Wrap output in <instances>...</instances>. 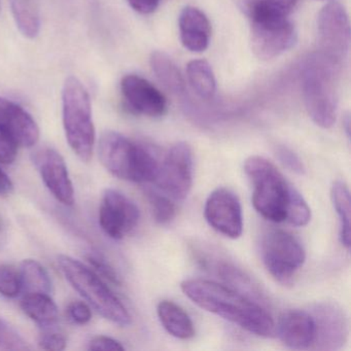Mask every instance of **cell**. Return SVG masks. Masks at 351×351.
<instances>
[{"label": "cell", "instance_id": "cell-1", "mask_svg": "<svg viewBox=\"0 0 351 351\" xmlns=\"http://www.w3.org/2000/svg\"><path fill=\"white\" fill-rule=\"evenodd\" d=\"M182 293L201 309L219 316L242 330L264 338L275 335V322L260 302L206 279H186Z\"/></svg>", "mask_w": 351, "mask_h": 351}, {"label": "cell", "instance_id": "cell-2", "mask_svg": "<svg viewBox=\"0 0 351 351\" xmlns=\"http://www.w3.org/2000/svg\"><path fill=\"white\" fill-rule=\"evenodd\" d=\"M341 65L322 53H312L302 69V91L312 122L324 129L335 124L338 110Z\"/></svg>", "mask_w": 351, "mask_h": 351}, {"label": "cell", "instance_id": "cell-3", "mask_svg": "<svg viewBox=\"0 0 351 351\" xmlns=\"http://www.w3.org/2000/svg\"><path fill=\"white\" fill-rule=\"evenodd\" d=\"M98 155L106 170L127 182H154L159 169L160 163L151 149L114 131L101 135Z\"/></svg>", "mask_w": 351, "mask_h": 351}, {"label": "cell", "instance_id": "cell-4", "mask_svg": "<svg viewBox=\"0 0 351 351\" xmlns=\"http://www.w3.org/2000/svg\"><path fill=\"white\" fill-rule=\"evenodd\" d=\"M244 171L252 186V205L268 221H287V207L295 186H291L274 164L261 156H250Z\"/></svg>", "mask_w": 351, "mask_h": 351}, {"label": "cell", "instance_id": "cell-5", "mask_svg": "<svg viewBox=\"0 0 351 351\" xmlns=\"http://www.w3.org/2000/svg\"><path fill=\"white\" fill-rule=\"evenodd\" d=\"M62 119L69 147L82 161L89 162L95 145V127L89 93L77 77H67L63 85Z\"/></svg>", "mask_w": 351, "mask_h": 351}, {"label": "cell", "instance_id": "cell-6", "mask_svg": "<svg viewBox=\"0 0 351 351\" xmlns=\"http://www.w3.org/2000/svg\"><path fill=\"white\" fill-rule=\"evenodd\" d=\"M58 264L73 289L100 315L121 326L131 324V315L127 308L94 271L69 256H59Z\"/></svg>", "mask_w": 351, "mask_h": 351}, {"label": "cell", "instance_id": "cell-7", "mask_svg": "<svg viewBox=\"0 0 351 351\" xmlns=\"http://www.w3.org/2000/svg\"><path fill=\"white\" fill-rule=\"evenodd\" d=\"M261 256L271 276L281 285H289L306 261L301 242L289 232L271 229L261 240Z\"/></svg>", "mask_w": 351, "mask_h": 351}, {"label": "cell", "instance_id": "cell-8", "mask_svg": "<svg viewBox=\"0 0 351 351\" xmlns=\"http://www.w3.org/2000/svg\"><path fill=\"white\" fill-rule=\"evenodd\" d=\"M317 51L342 63L350 47V24L344 7L330 1L320 10L316 21Z\"/></svg>", "mask_w": 351, "mask_h": 351}, {"label": "cell", "instance_id": "cell-9", "mask_svg": "<svg viewBox=\"0 0 351 351\" xmlns=\"http://www.w3.org/2000/svg\"><path fill=\"white\" fill-rule=\"evenodd\" d=\"M162 193L174 200H184L193 186V152L184 141L176 143L159 164L154 180Z\"/></svg>", "mask_w": 351, "mask_h": 351}, {"label": "cell", "instance_id": "cell-10", "mask_svg": "<svg viewBox=\"0 0 351 351\" xmlns=\"http://www.w3.org/2000/svg\"><path fill=\"white\" fill-rule=\"evenodd\" d=\"M250 47L261 60H271L291 50L297 43L295 25L287 17L250 21Z\"/></svg>", "mask_w": 351, "mask_h": 351}, {"label": "cell", "instance_id": "cell-11", "mask_svg": "<svg viewBox=\"0 0 351 351\" xmlns=\"http://www.w3.org/2000/svg\"><path fill=\"white\" fill-rule=\"evenodd\" d=\"M309 312L315 328L314 347L326 351L342 348L349 334L348 319L342 307L335 302H319L312 305Z\"/></svg>", "mask_w": 351, "mask_h": 351}, {"label": "cell", "instance_id": "cell-12", "mask_svg": "<svg viewBox=\"0 0 351 351\" xmlns=\"http://www.w3.org/2000/svg\"><path fill=\"white\" fill-rule=\"evenodd\" d=\"M204 217L213 230L230 239H237L243 232L241 203L229 189L213 191L204 206Z\"/></svg>", "mask_w": 351, "mask_h": 351}, {"label": "cell", "instance_id": "cell-13", "mask_svg": "<svg viewBox=\"0 0 351 351\" xmlns=\"http://www.w3.org/2000/svg\"><path fill=\"white\" fill-rule=\"evenodd\" d=\"M141 213L128 197L108 189L104 192L99 208V225L106 235L121 240L138 225Z\"/></svg>", "mask_w": 351, "mask_h": 351}, {"label": "cell", "instance_id": "cell-14", "mask_svg": "<svg viewBox=\"0 0 351 351\" xmlns=\"http://www.w3.org/2000/svg\"><path fill=\"white\" fill-rule=\"evenodd\" d=\"M121 91L128 110L149 118H160L167 112L165 96L147 80L128 75L121 82Z\"/></svg>", "mask_w": 351, "mask_h": 351}, {"label": "cell", "instance_id": "cell-15", "mask_svg": "<svg viewBox=\"0 0 351 351\" xmlns=\"http://www.w3.org/2000/svg\"><path fill=\"white\" fill-rule=\"evenodd\" d=\"M34 162L53 196L62 204L71 206L75 203V191L62 156L55 149L44 147L34 154Z\"/></svg>", "mask_w": 351, "mask_h": 351}, {"label": "cell", "instance_id": "cell-16", "mask_svg": "<svg viewBox=\"0 0 351 351\" xmlns=\"http://www.w3.org/2000/svg\"><path fill=\"white\" fill-rule=\"evenodd\" d=\"M0 132L19 147H32L40 141V128L34 119L15 102L0 97Z\"/></svg>", "mask_w": 351, "mask_h": 351}, {"label": "cell", "instance_id": "cell-17", "mask_svg": "<svg viewBox=\"0 0 351 351\" xmlns=\"http://www.w3.org/2000/svg\"><path fill=\"white\" fill-rule=\"evenodd\" d=\"M291 349L303 350L313 345L315 337L313 318L307 310H287L281 314L275 326V334Z\"/></svg>", "mask_w": 351, "mask_h": 351}, {"label": "cell", "instance_id": "cell-18", "mask_svg": "<svg viewBox=\"0 0 351 351\" xmlns=\"http://www.w3.org/2000/svg\"><path fill=\"white\" fill-rule=\"evenodd\" d=\"M180 40L186 50L194 53L204 52L209 46L211 25L207 16L194 7H186L178 19Z\"/></svg>", "mask_w": 351, "mask_h": 351}, {"label": "cell", "instance_id": "cell-19", "mask_svg": "<svg viewBox=\"0 0 351 351\" xmlns=\"http://www.w3.org/2000/svg\"><path fill=\"white\" fill-rule=\"evenodd\" d=\"M158 317L168 334L180 340H189L195 336L192 318L174 302L163 300L158 304Z\"/></svg>", "mask_w": 351, "mask_h": 351}, {"label": "cell", "instance_id": "cell-20", "mask_svg": "<svg viewBox=\"0 0 351 351\" xmlns=\"http://www.w3.org/2000/svg\"><path fill=\"white\" fill-rule=\"evenodd\" d=\"M236 7L250 21L287 17L298 0H233Z\"/></svg>", "mask_w": 351, "mask_h": 351}, {"label": "cell", "instance_id": "cell-21", "mask_svg": "<svg viewBox=\"0 0 351 351\" xmlns=\"http://www.w3.org/2000/svg\"><path fill=\"white\" fill-rule=\"evenodd\" d=\"M21 307L24 313L40 328H53L58 320V307L48 293L25 295Z\"/></svg>", "mask_w": 351, "mask_h": 351}, {"label": "cell", "instance_id": "cell-22", "mask_svg": "<svg viewBox=\"0 0 351 351\" xmlns=\"http://www.w3.org/2000/svg\"><path fill=\"white\" fill-rule=\"evenodd\" d=\"M149 61L156 77L168 91L176 95L184 93L186 85L180 69L166 53L156 51Z\"/></svg>", "mask_w": 351, "mask_h": 351}, {"label": "cell", "instance_id": "cell-23", "mask_svg": "<svg viewBox=\"0 0 351 351\" xmlns=\"http://www.w3.org/2000/svg\"><path fill=\"white\" fill-rule=\"evenodd\" d=\"M186 77L193 91L202 98L211 99L217 91V81L213 67L206 60L198 59L189 62L186 66Z\"/></svg>", "mask_w": 351, "mask_h": 351}, {"label": "cell", "instance_id": "cell-24", "mask_svg": "<svg viewBox=\"0 0 351 351\" xmlns=\"http://www.w3.org/2000/svg\"><path fill=\"white\" fill-rule=\"evenodd\" d=\"M332 206L340 223V241L349 250L350 248V192L342 180H336L330 189Z\"/></svg>", "mask_w": 351, "mask_h": 351}, {"label": "cell", "instance_id": "cell-25", "mask_svg": "<svg viewBox=\"0 0 351 351\" xmlns=\"http://www.w3.org/2000/svg\"><path fill=\"white\" fill-rule=\"evenodd\" d=\"M12 14L22 36L34 40L40 34V18L36 0H11Z\"/></svg>", "mask_w": 351, "mask_h": 351}, {"label": "cell", "instance_id": "cell-26", "mask_svg": "<svg viewBox=\"0 0 351 351\" xmlns=\"http://www.w3.org/2000/svg\"><path fill=\"white\" fill-rule=\"evenodd\" d=\"M22 291L28 293H48L52 291V280L46 269L34 260H25L20 267Z\"/></svg>", "mask_w": 351, "mask_h": 351}, {"label": "cell", "instance_id": "cell-27", "mask_svg": "<svg viewBox=\"0 0 351 351\" xmlns=\"http://www.w3.org/2000/svg\"><path fill=\"white\" fill-rule=\"evenodd\" d=\"M147 201H149V206H151L152 213H153L154 219L160 225H167L173 221L176 217V205L174 204L172 198H170L164 193L158 192L156 190L145 191Z\"/></svg>", "mask_w": 351, "mask_h": 351}, {"label": "cell", "instance_id": "cell-28", "mask_svg": "<svg viewBox=\"0 0 351 351\" xmlns=\"http://www.w3.org/2000/svg\"><path fill=\"white\" fill-rule=\"evenodd\" d=\"M311 219V209L297 189H293L287 207V221L295 227H304Z\"/></svg>", "mask_w": 351, "mask_h": 351}, {"label": "cell", "instance_id": "cell-29", "mask_svg": "<svg viewBox=\"0 0 351 351\" xmlns=\"http://www.w3.org/2000/svg\"><path fill=\"white\" fill-rule=\"evenodd\" d=\"M22 293L21 277L19 270L10 265L0 266V293L13 299Z\"/></svg>", "mask_w": 351, "mask_h": 351}, {"label": "cell", "instance_id": "cell-30", "mask_svg": "<svg viewBox=\"0 0 351 351\" xmlns=\"http://www.w3.org/2000/svg\"><path fill=\"white\" fill-rule=\"evenodd\" d=\"M274 153L278 161L289 171L299 176H304L306 173V167L301 158L287 145H277Z\"/></svg>", "mask_w": 351, "mask_h": 351}, {"label": "cell", "instance_id": "cell-31", "mask_svg": "<svg viewBox=\"0 0 351 351\" xmlns=\"http://www.w3.org/2000/svg\"><path fill=\"white\" fill-rule=\"evenodd\" d=\"M88 262L90 263L92 267L94 268V272L101 276L102 278L108 280V282L112 283L114 285H121V279L119 275L117 274L114 269L110 266V263L106 262L101 256L97 254H90L87 256Z\"/></svg>", "mask_w": 351, "mask_h": 351}, {"label": "cell", "instance_id": "cell-32", "mask_svg": "<svg viewBox=\"0 0 351 351\" xmlns=\"http://www.w3.org/2000/svg\"><path fill=\"white\" fill-rule=\"evenodd\" d=\"M38 345L44 350H64L67 345V339L64 334L56 332L52 330V328H45V332L40 335Z\"/></svg>", "mask_w": 351, "mask_h": 351}, {"label": "cell", "instance_id": "cell-33", "mask_svg": "<svg viewBox=\"0 0 351 351\" xmlns=\"http://www.w3.org/2000/svg\"><path fill=\"white\" fill-rule=\"evenodd\" d=\"M18 143L5 133L0 132V163L10 165L18 156Z\"/></svg>", "mask_w": 351, "mask_h": 351}, {"label": "cell", "instance_id": "cell-34", "mask_svg": "<svg viewBox=\"0 0 351 351\" xmlns=\"http://www.w3.org/2000/svg\"><path fill=\"white\" fill-rule=\"evenodd\" d=\"M69 318L77 324H86L91 320L92 312L87 304L81 301L73 302L67 308Z\"/></svg>", "mask_w": 351, "mask_h": 351}, {"label": "cell", "instance_id": "cell-35", "mask_svg": "<svg viewBox=\"0 0 351 351\" xmlns=\"http://www.w3.org/2000/svg\"><path fill=\"white\" fill-rule=\"evenodd\" d=\"M89 349L93 351H123L125 350V347L110 337L97 336L90 341Z\"/></svg>", "mask_w": 351, "mask_h": 351}, {"label": "cell", "instance_id": "cell-36", "mask_svg": "<svg viewBox=\"0 0 351 351\" xmlns=\"http://www.w3.org/2000/svg\"><path fill=\"white\" fill-rule=\"evenodd\" d=\"M161 0H127L131 8L137 13L149 15L159 7Z\"/></svg>", "mask_w": 351, "mask_h": 351}, {"label": "cell", "instance_id": "cell-37", "mask_svg": "<svg viewBox=\"0 0 351 351\" xmlns=\"http://www.w3.org/2000/svg\"><path fill=\"white\" fill-rule=\"evenodd\" d=\"M14 190V184L11 178L0 169V196H7Z\"/></svg>", "mask_w": 351, "mask_h": 351}, {"label": "cell", "instance_id": "cell-38", "mask_svg": "<svg viewBox=\"0 0 351 351\" xmlns=\"http://www.w3.org/2000/svg\"><path fill=\"white\" fill-rule=\"evenodd\" d=\"M343 124H344L345 132H346L347 138H350V118H349V114H347L345 117L344 121H343Z\"/></svg>", "mask_w": 351, "mask_h": 351}]
</instances>
